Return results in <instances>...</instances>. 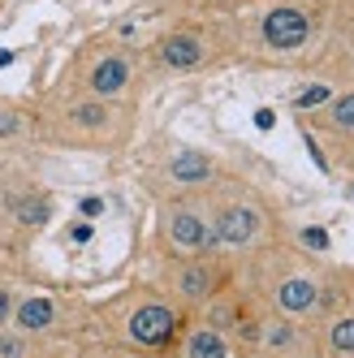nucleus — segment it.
Listing matches in <instances>:
<instances>
[{
  "instance_id": "nucleus-11",
  "label": "nucleus",
  "mask_w": 354,
  "mask_h": 358,
  "mask_svg": "<svg viewBox=\"0 0 354 358\" xmlns=\"http://www.w3.org/2000/svg\"><path fill=\"white\" fill-rule=\"evenodd\" d=\"M9 212L22 220V224H48V216H52V208H48V199L43 194H17V199H9Z\"/></svg>"
},
{
  "instance_id": "nucleus-12",
  "label": "nucleus",
  "mask_w": 354,
  "mask_h": 358,
  "mask_svg": "<svg viewBox=\"0 0 354 358\" xmlns=\"http://www.w3.org/2000/svg\"><path fill=\"white\" fill-rule=\"evenodd\" d=\"M73 125H83V130H99V125H108V108H104V99H87V104H78L69 113Z\"/></svg>"
},
{
  "instance_id": "nucleus-24",
  "label": "nucleus",
  "mask_w": 354,
  "mask_h": 358,
  "mask_svg": "<svg viewBox=\"0 0 354 358\" xmlns=\"http://www.w3.org/2000/svg\"><path fill=\"white\" fill-rule=\"evenodd\" d=\"M9 311H13V302H9V294H5V289H0V324L9 320Z\"/></svg>"
},
{
  "instance_id": "nucleus-23",
  "label": "nucleus",
  "mask_w": 354,
  "mask_h": 358,
  "mask_svg": "<svg viewBox=\"0 0 354 358\" xmlns=\"http://www.w3.org/2000/svg\"><path fill=\"white\" fill-rule=\"evenodd\" d=\"M69 238H73V242H91V220L83 216L78 224H73V234H69Z\"/></svg>"
},
{
  "instance_id": "nucleus-2",
  "label": "nucleus",
  "mask_w": 354,
  "mask_h": 358,
  "mask_svg": "<svg viewBox=\"0 0 354 358\" xmlns=\"http://www.w3.org/2000/svg\"><path fill=\"white\" fill-rule=\"evenodd\" d=\"M125 87H130V61H125L121 52H108V57H99L87 73V91L95 99H113L121 95Z\"/></svg>"
},
{
  "instance_id": "nucleus-13",
  "label": "nucleus",
  "mask_w": 354,
  "mask_h": 358,
  "mask_svg": "<svg viewBox=\"0 0 354 358\" xmlns=\"http://www.w3.org/2000/svg\"><path fill=\"white\" fill-rule=\"evenodd\" d=\"M208 289H212V276L199 268V264L182 272V294H186V298H208Z\"/></svg>"
},
{
  "instance_id": "nucleus-8",
  "label": "nucleus",
  "mask_w": 354,
  "mask_h": 358,
  "mask_svg": "<svg viewBox=\"0 0 354 358\" xmlns=\"http://www.w3.org/2000/svg\"><path fill=\"white\" fill-rule=\"evenodd\" d=\"M186 358H229V345H225L216 328H199L186 341Z\"/></svg>"
},
{
  "instance_id": "nucleus-5",
  "label": "nucleus",
  "mask_w": 354,
  "mask_h": 358,
  "mask_svg": "<svg viewBox=\"0 0 354 358\" xmlns=\"http://www.w3.org/2000/svg\"><path fill=\"white\" fill-rule=\"evenodd\" d=\"M260 212L255 208H225L220 212V220H216V238L220 242H229V246H242V242H250L260 234Z\"/></svg>"
},
{
  "instance_id": "nucleus-4",
  "label": "nucleus",
  "mask_w": 354,
  "mask_h": 358,
  "mask_svg": "<svg viewBox=\"0 0 354 358\" xmlns=\"http://www.w3.org/2000/svg\"><path fill=\"white\" fill-rule=\"evenodd\" d=\"M130 337L139 345H164L173 337V311H169V306H156V302L139 306L134 320H130Z\"/></svg>"
},
{
  "instance_id": "nucleus-20",
  "label": "nucleus",
  "mask_w": 354,
  "mask_h": 358,
  "mask_svg": "<svg viewBox=\"0 0 354 358\" xmlns=\"http://www.w3.org/2000/svg\"><path fill=\"white\" fill-rule=\"evenodd\" d=\"M78 212H83L87 220H95V216H104V199H95V194H91V199H83V203H78Z\"/></svg>"
},
{
  "instance_id": "nucleus-15",
  "label": "nucleus",
  "mask_w": 354,
  "mask_h": 358,
  "mask_svg": "<svg viewBox=\"0 0 354 358\" xmlns=\"http://www.w3.org/2000/svg\"><path fill=\"white\" fill-rule=\"evenodd\" d=\"M333 125L337 130H354V91L333 99Z\"/></svg>"
},
{
  "instance_id": "nucleus-3",
  "label": "nucleus",
  "mask_w": 354,
  "mask_h": 358,
  "mask_svg": "<svg viewBox=\"0 0 354 358\" xmlns=\"http://www.w3.org/2000/svg\"><path fill=\"white\" fill-rule=\"evenodd\" d=\"M156 57H160L164 69H194L204 61V39L190 35V31H173L156 43Z\"/></svg>"
},
{
  "instance_id": "nucleus-16",
  "label": "nucleus",
  "mask_w": 354,
  "mask_h": 358,
  "mask_svg": "<svg viewBox=\"0 0 354 358\" xmlns=\"http://www.w3.org/2000/svg\"><path fill=\"white\" fill-rule=\"evenodd\" d=\"M328 341H333V350H341V354H354V320H341Z\"/></svg>"
},
{
  "instance_id": "nucleus-9",
  "label": "nucleus",
  "mask_w": 354,
  "mask_h": 358,
  "mask_svg": "<svg viewBox=\"0 0 354 358\" xmlns=\"http://www.w3.org/2000/svg\"><path fill=\"white\" fill-rule=\"evenodd\" d=\"M169 173L177 182H204V177H212V160L199 156V151H182V156L169 160Z\"/></svg>"
},
{
  "instance_id": "nucleus-21",
  "label": "nucleus",
  "mask_w": 354,
  "mask_h": 358,
  "mask_svg": "<svg viewBox=\"0 0 354 358\" xmlns=\"http://www.w3.org/2000/svg\"><path fill=\"white\" fill-rule=\"evenodd\" d=\"M22 354H27V345H22L17 337H5V341H0V358H22Z\"/></svg>"
},
{
  "instance_id": "nucleus-19",
  "label": "nucleus",
  "mask_w": 354,
  "mask_h": 358,
  "mask_svg": "<svg viewBox=\"0 0 354 358\" xmlns=\"http://www.w3.org/2000/svg\"><path fill=\"white\" fill-rule=\"evenodd\" d=\"M290 341H294V337H290V328H285V324H276V328H268V345H272V350H285Z\"/></svg>"
},
{
  "instance_id": "nucleus-25",
  "label": "nucleus",
  "mask_w": 354,
  "mask_h": 358,
  "mask_svg": "<svg viewBox=\"0 0 354 358\" xmlns=\"http://www.w3.org/2000/svg\"><path fill=\"white\" fill-rule=\"evenodd\" d=\"M9 61H13V52H9V48H0V69H5Z\"/></svg>"
},
{
  "instance_id": "nucleus-7",
  "label": "nucleus",
  "mask_w": 354,
  "mask_h": 358,
  "mask_svg": "<svg viewBox=\"0 0 354 358\" xmlns=\"http://www.w3.org/2000/svg\"><path fill=\"white\" fill-rule=\"evenodd\" d=\"M276 302H281V311H290V315H302V311H311V306L320 302V289L311 285V280L294 276V280H285V285L276 289Z\"/></svg>"
},
{
  "instance_id": "nucleus-1",
  "label": "nucleus",
  "mask_w": 354,
  "mask_h": 358,
  "mask_svg": "<svg viewBox=\"0 0 354 358\" xmlns=\"http://www.w3.org/2000/svg\"><path fill=\"white\" fill-rule=\"evenodd\" d=\"M260 35L268 48H276V52H294V48H302L311 39V17L294 9V5H281L260 17Z\"/></svg>"
},
{
  "instance_id": "nucleus-22",
  "label": "nucleus",
  "mask_w": 354,
  "mask_h": 358,
  "mask_svg": "<svg viewBox=\"0 0 354 358\" xmlns=\"http://www.w3.org/2000/svg\"><path fill=\"white\" fill-rule=\"evenodd\" d=\"M255 125H260V130H272V125H276V113H272V108H255Z\"/></svg>"
},
{
  "instance_id": "nucleus-17",
  "label": "nucleus",
  "mask_w": 354,
  "mask_h": 358,
  "mask_svg": "<svg viewBox=\"0 0 354 358\" xmlns=\"http://www.w3.org/2000/svg\"><path fill=\"white\" fill-rule=\"evenodd\" d=\"M302 246H307V250H328V234L320 224H307V229H302Z\"/></svg>"
},
{
  "instance_id": "nucleus-14",
  "label": "nucleus",
  "mask_w": 354,
  "mask_h": 358,
  "mask_svg": "<svg viewBox=\"0 0 354 358\" xmlns=\"http://www.w3.org/2000/svg\"><path fill=\"white\" fill-rule=\"evenodd\" d=\"M333 99V87H324V83H307L298 95H294V108H320Z\"/></svg>"
},
{
  "instance_id": "nucleus-10",
  "label": "nucleus",
  "mask_w": 354,
  "mask_h": 358,
  "mask_svg": "<svg viewBox=\"0 0 354 358\" xmlns=\"http://www.w3.org/2000/svg\"><path fill=\"white\" fill-rule=\"evenodd\" d=\"M52 298H27V302H22L17 306V328L22 332H39V328H48V324H52Z\"/></svg>"
},
{
  "instance_id": "nucleus-18",
  "label": "nucleus",
  "mask_w": 354,
  "mask_h": 358,
  "mask_svg": "<svg viewBox=\"0 0 354 358\" xmlns=\"http://www.w3.org/2000/svg\"><path fill=\"white\" fill-rule=\"evenodd\" d=\"M22 134V117L17 113H0V138H17Z\"/></svg>"
},
{
  "instance_id": "nucleus-6",
  "label": "nucleus",
  "mask_w": 354,
  "mask_h": 358,
  "mask_svg": "<svg viewBox=\"0 0 354 358\" xmlns=\"http://www.w3.org/2000/svg\"><path fill=\"white\" fill-rule=\"evenodd\" d=\"M169 238H173L177 246H186V250H204L216 234H212V229L199 220L194 212H173V216H169Z\"/></svg>"
}]
</instances>
